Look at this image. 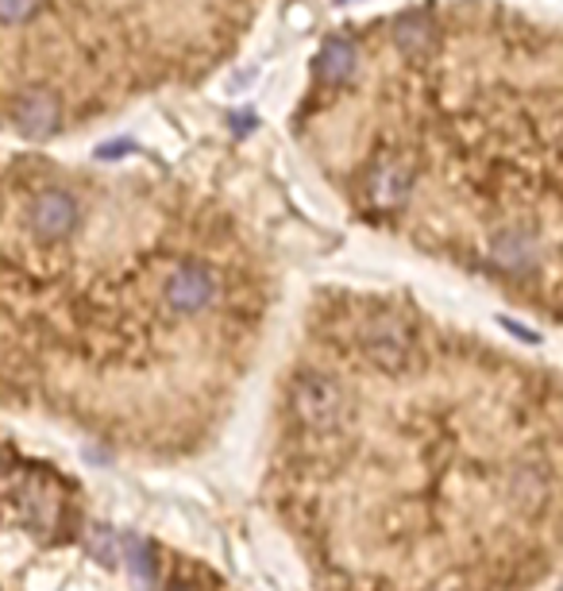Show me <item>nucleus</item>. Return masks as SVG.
Here are the masks:
<instances>
[{"label":"nucleus","mask_w":563,"mask_h":591,"mask_svg":"<svg viewBox=\"0 0 563 591\" xmlns=\"http://www.w3.org/2000/svg\"><path fill=\"white\" fill-rule=\"evenodd\" d=\"M355 66H360V51H355L352 40H344V35H329V40L321 43V55H317V78L321 81L340 86V81L352 78Z\"/></svg>","instance_id":"0eeeda50"},{"label":"nucleus","mask_w":563,"mask_h":591,"mask_svg":"<svg viewBox=\"0 0 563 591\" xmlns=\"http://www.w3.org/2000/svg\"><path fill=\"white\" fill-rule=\"evenodd\" d=\"M255 124H258L255 112H235V117H232V132H235V135H247Z\"/></svg>","instance_id":"f8f14e48"},{"label":"nucleus","mask_w":563,"mask_h":591,"mask_svg":"<svg viewBox=\"0 0 563 591\" xmlns=\"http://www.w3.org/2000/svg\"><path fill=\"white\" fill-rule=\"evenodd\" d=\"M43 0H0V24H27L40 17Z\"/></svg>","instance_id":"1a4fd4ad"},{"label":"nucleus","mask_w":563,"mask_h":591,"mask_svg":"<svg viewBox=\"0 0 563 591\" xmlns=\"http://www.w3.org/2000/svg\"><path fill=\"white\" fill-rule=\"evenodd\" d=\"M290 411L294 422L309 434H332L344 418V391L324 371H298L290 383Z\"/></svg>","instance_id":"f257e3e1"},{"label":"nucleus","mask_w":563,"mask_h":591,"mask_svg":"<svg viewBox=\"0 0 563 591\" xmlns=\"http://www.w3.org/2000/svg\"><path fill=\"white\" fill-rule=\"evenodd\" d=\"M128 557H132L135 580H140L143 588H151V583H155V557H151V549H147V545H132V549H128Z\"/></svg>","instance_id":"9d476101"},{"label":"nucleus","mask_w":563,"mask_h":591,"mask_svg":"<svg viewBox=\"0 0 563 591\" xmlns=\"http://www.w3.org/2000/svg\"><path fill=\"white\" fill-rule=\"evenodd\" d=\"M81 221V209L66 189H43L32 201V229L40 240H66Z\"/></svg>","instance_id":"20e7f679"},{"label":"nucleus","mask_w":563,"mask_h":591,"mask_svg":"<svg viewBox=\"0 0 563 591\" xmlns=\"http://www.w3.org/2000/svg\"><path fill=\"white\" fill-rule=\"evenodd\" d=\"M501 329H509V332H514V337H521V340H529V344H537V332H532V329H525V325L521 321H514V317H501Z\"/></svg>","instance_id":"9b49d317"},{"label":"nucleus","mask_w":563,"mask_h":591,"mask_svg":"<svg viewBox=\"0 0 563 591\" xmlns=\"http://www.w3.org/2000/svg\"><path fill=\"white\" fill-rule=\"evenodd\" d=\"M163 298L178 317H197L217 302V275L209 267H201V263H181L166 278Z\"/></svg>","instance_id":"7ed1b4c3"},{"label":"nucleus","mask_w":563,"mask_h":591,"mask_svg":"<svg viewBox=\"0 0 563 591\" xmlns=\"http://www.w3.org/2000/svg\"><path fill=\"white\" fill-rule=\"evenodd\" d=\"M170 591H194V588H189L186 580H178V583H170Z\"/></svg>","instance_id":"4468645a"},{"label":"nucleus","mask_w":563,"mask_h":591,"mask_svg":"<svg viewBox=\"0 0 563 591\" xmlns=\"http://www.w3.org/2000/svg\"><path fill=\"white\" fill-rule=\"evenodd\" d=\"M360 344H363V355H367L375 368L390 371V375L406 371L409 360H413V332H409V325L401 321V317H378V321L363 325Z\"/></svg>","instance_id":"f03ea898"},{"label":"nucleus","mask_w":563,"mask_h":591,"mask_svg":"<svg viewBox=\"0 0 563 591\" xmlns=\"http://www.w3.org/2000/svg\"><path fill=\"white\" fill-rule=\"evenodd\" d=\"M394 43H398L401 55H429L437 47V32H432L429 20H401L394 28Z\"/></svg>","instance_id":"6e6552de"},{"label":"nucleus","mask_w":563,"mask_h":591,"mask_svg":"<svg viewBox=\"0 0 563 591\" xmlns=\"http://www.w3.org/2000/svg\"><path fill=\"white\" fill-rule=\"evenodd\" d=\"M128 147H132V143H109V147H101V158H117V155H124Z\"/></svg>","instance_id":"ddd939ff"},{"label":"nucleus","mask_w":563,"mask_h":591,"mask_svg":"<svg viewBox=\"0 0 563 591\" xmlns=\"http://www.w3.org/2000/svg\"><path fill=\"white\" fill-rule=\"evenodd\" d=\"M409 189H413V174L398 158H386L375 174L367 178V194L378 209H401L409 201Z\"/></svg>","instance_id":"423d86ee"},{"label":"nucleus","mask_w":563,"mask_h":591,"mask_svg":"<svg viewBox=\"0 0 563 591\" xmlns=\"http://www.w3.org/2000/svg\"><path fill=\"white\" fill-rule=\"evenodd\" d=\"M12 117L27 140H47L58 132V97L51 89H27V94H20Z\"/></svg>","instance_id":"39448f33"}]
</instances>
